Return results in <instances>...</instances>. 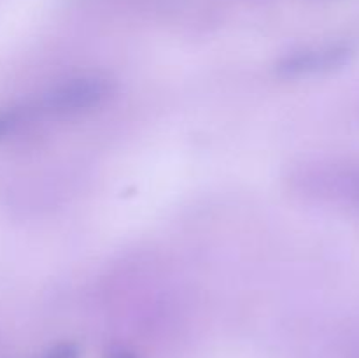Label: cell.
<instances>
[{
	"mask_svg": "<svg viewBox=\"0 0 359 358\" xmlns=\"http://www.w3.org/2000/svg\"><path fill=\"white\" fill-rule=\"evenodd\" d=\"M111 81L105 77H77V79H70L53 88L42 98L41 105L51 114H74V112L97 107L111 95Z\"/></svg>",
	"mask_w": 359,
	"mask_h": 358,
	"instance_id": "cell-1",
	"label": "cell"
},
{
	"mask_svg": "<svg viewBox=\"0 0 359 358\" xmlns=\"http://www.w3.org/2000/svg\"><path fill=\"white\" fill-rule=\"evenodd\" d=\"M353 56V49L346 44L325 46V48L305 49L286 56L277 63V72L287 77L311 76L340 69Z\"/></svg>",
	"mask_w": 359,
	"mask_h": 358,
	"instance_id": "cell-2",
	"label": "cell"
},
{
	"mask_svg": "<svg viewBox=\"0 0 359 358\" xmlns=\"http://www.w3.org/2000/svg\"><path fill=\"white\" fill-rule=\"evenodd\" d=\"M77 347L74 344H60L49 351L44 358H77Z\"/></svg>",
	"mask_w": 359,
	"mask_h": 358,
	"instance_id": "cell-3",
	"label": "cell"
},
{
	"mask_svg": "<svg viewBox=\"0 0 359 358\" xmlns=\"http://www.w3.org/2000/svg\"><path fill=\"white\" fill-rule=\"evenodd\" d=\"M107 358H135L130 353H125V351H116V353H111Z\"/></svg>",
	"mask_w": 359,
	"mask_h": 358,
	"instance_id": "cell-4",
	"label": "cell"
}]
</instances>
